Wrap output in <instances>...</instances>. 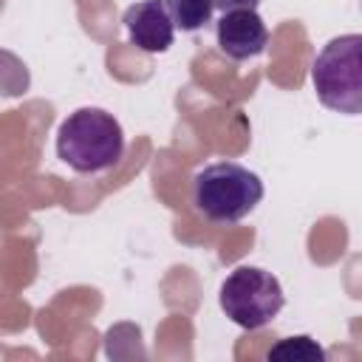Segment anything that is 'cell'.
Returning a JSON list of instances; mask_svg holds the SVG:
<instances>
[{
	"mask_svg": "<svg viewBox=\"0 0 362 362\" xmlns=\"http://www.w3.org/2000/svg\"><path fill=\"white\" fill-rule=\"evenodd\" d=\"M122 124L102 107H79L57 130V156L76 173L110 170L122 158Z\"/></svg>",
	"mask_w": 362,
	"mask_h": 362,
	"instance_id": "6da1fadb",
	"label": "cell"
},
{
	"mask_svg": "<svg viewBox=\"0 0 362 362\" xmlns=\"http://www.w3.org/2000/svg\"><path fill=\"white\" fill-rule=\"evenodd\" d=\"M263 198V181L257 173L235 161L206 164L192 175L195 209L215 223H235L246 218Z\"/></svg>",
	"mask_w": 362,
	"mask_h": 362,
	"instance_id": "7a4b0ae2",
	"label": "cell"
},
{
	"mask_svg": "<svg viewBox=\"0 0 362 362\" xmlns=\"http://www.w3.org/2000/svg\"><path fill=\"white\" fill-rule=\"evenodd\" d=\"M311 82L320 102L337 113H362V37L342 34L322 45L311 62Z\"/></svg>",
	"mask_w": 362,
	"mask_h": 362,
	"instance_id": "3957f363",
	"label": "cell"
},
{
	"mask_svg": "<svg viewBox=\"0 0 362 362\" xmlns=\"http://www.w3.org/2000/svg\"><path fill=\"white\" fill-rule=\"evenodd\" d=\"M283 303L286 297H283L280 280L260 266H238L221 283L223 314L246 331L269 325L280 314Z\"/></svg>",
	"mask_w": 362,
	"mask_h": 362,
	"instance_id": "277c9868",
	"label": "cell"
},
{
	"mask_svg": "<svg viewBox=\"0 0 362 362\" xmlns=\"http://www.w3.org/2000/svg\"><path fill=\"white\" fill-rule=\"evenodd\" d=\"M269 28L255 8H232L218 20V45L229 59H249L266 51Z\"/></svg>",
	"mask_w": 362,
	"mask_h": 362,
	"instance_id": "5b68a950",
	"label": "cell"
},
{
	"mask_svg": "<svg viewBox=\"0 0 362 362\" xmlns=\"http://www.w3.org/2000/svg\"><path fill=\"white\" fill-rule=\"evenodd\" d=\"M124 28H127V37L136 48L147 51V54H161L173 45V34H175V25L167 14V6L164 0H141V3H133L124 17H122Z\"/></svg>",
	"mask_w": 362,
	"mask_h": 362,
	"instance_id": "8992f818",
	"label": "cell"
},
{
	"mask_svg": "<svg viewBox=\"0 0 362 362\" xmlns=\"http://www.w3.org/2000/svg\"><path fill=\"white\" fill-rule=\"evenodd\" d=\"M167 14L175 28L181 31H195L212 17V0H164Z\"/></svg>",
	"mask_w": 362,
	"mask_h": 362,
	"instance_id": "52a82bcc",
	"label": "cell"
},
{
	"mask_svg": "<svg viewBox=\"0 0 362 362\" xmlns=\"http://www.w3.org/2000/svg\"><path fill=\"white\" fill-rule=\"evenodd\" d=\"M31 85V74H28V65L14 54V51H6L0 48V96H23Z\"/></svg>",
	"mask_w": 362,
	"mask_h": 362,
	"instance_id": "ba28073f",
	"label": "cell"
},
{
	"mask_svg": "<svg viewBox=\"0 0 362 362\" xmlns=\"http://www.w3.org/2000/svg\"><path fill=\"white\" fill-rule=\"evenodd\" d=\"M269 359H305V362H322L325 351L311 339V337H288L280 339L272 351Z\"/></svg>",
	"mask_w": 362,
	"mask_h": 362,
	"instance_id": "9c48e42d",
	"label": "cell"
},
{
	"mask_svg": "<svg viewBox=\"0 0 362 362\" xmlns=\"http://www.w3.org/2000/svg\"><path fill=\"white\" fill-rule=\"evenodd\" d=\"M215 8L221 11H232V8H257L260 0H212Z\"/></svg>",
	"mask_w": 362,
	"mask_h": 362,
	"instance_id": "30bf717a",
	"label": "cell"
}]
</instances>
